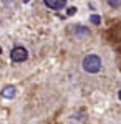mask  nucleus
Instances as JSON below:
<instances>
[{"label":"nucleus","instance_id":"obj_6","mask_svg":"<svg viewBox=\"0 0 121 124\" xmlns=\"http://www.w3.org/2000/svg\"><path fill=\"white\" fill-rule=\"evenodd\" d=\"M90 22H91L93 25H100V23H101V18H100L98 15H90Z\"/></svg>","mask_w":121,"mask_h":124},{"label":"nucleus","instance_id":"obj_5","mask_svg":"<svg viewBox=\"0 0 121 124\" xmlns=\"http://www.w3.org/2000/svg\"><path fill=\"white\" fill-rule=\"evenodd\" d=\"M75 35L78 37V38H85V37H88L90 35V30L83 27V25H76V28H75Z\"/></svg>","mask_w":121,"mask_h":124},{"label":"nucleus","instance_id":"obj_4","mask_svg":"<svg viewBox=\"0 0 121 124\" xmlns=\"http://www.w3.org/2000/svg\"><path fill=\"white\" fill-rule=\"evenodd\" d=\"M17 94V89H15V86H5L3 89H2V96L3 98H7V99H12V98H15Z\"/></svg>","mask_w":121,"mask_h":124},{"label":"nucleus","instance_id":"obj_8","mask_svg":"<svg viewBox=\"0 0 121 124\" xmlns=\"http://www.w3.org/2000/svg\"><path fill=\"white\" fill-rule=\"evenodd\" d=\"M75 13H76V8H75V7H70V8H68V15L71 17V15H75Z\"/></svg>","mask_w":121,"mask_h":124},{"label":"nucleus","instance_id":"obj_7","mask_svg":"<svg viewBox=\"0 0 121 124\" xmlns=\"http://www.w3.org/2000/svg\"><path fill=\"white\" fill-rule=\"evenodd\" d=\"M108 3H110V7H113V8H120L121 7V0H108Z\"/></svg>","mask_w":121,"mask_h":124},{"label":"nucleus","instance_id":"obj_2","mask_svg":"<svg viewBox=\"0 0 121 124\" xmlns=\"http://www.w3.org/2000/svg\"><path fill=\"white\" fill-rule=\"evenodd\" d=\"M27 58H28V51H27V48H23V46H15L10 51V60L15 61V63L25 61Z\"/></svg>","mask_w":121,"mask_h":124},{"label":"nucleus","instance_id":"obj_3","mask_svg":"<svg viewBox=\"0 0 121 124\" xmlns=\"http://www.w3.org/2000/svg\"><path fill=\"white\" fill-rule=\"evenodd\" d=\"M43 2L48 8H53V10H61L66 5V0H43Z\"/></svg>","mask_w":121,"mask_h":124},{"label":"nucleus","instance_id":"obj_10","mask_svg":"<svg viewBox=\"0 0 121 124\" xmlns=\"http://www.w3.org/2000/svg\"><path fill=\"white\" fill-rule=\"evenodd\" d=\"M28 2H30V0H23V3H28Z\"/></svg>","mask_w":121,"mask_h":124},{"label":"nucleus","instance_id":"obj_11","mask_svg":"<svg viewBox=\"0 0 121 124\" xmlns=\"http://www.w3.org/2000/svg\"><path fill=\"white\" fill-rule=\"evenodd\" d=\"M0 53H2V46H0Z\"/></svg>","mask_w":121,"mask_h":124},{"label":"nucleus","instance_id":"obj_1","mask_svg":"<svg viewBox=\"0 0 121 124\" xmlns=\"http://www.w3.org/2000/svg\"><path fill=\"white\" fill-rule=\"evenodd\" d=\"M83 70L86 73H98L101 70V58L96 55H86L83 60Z\"/></svg>","mask_w":121,"mask_h":124},{"label":"nucleus","instance_id":"obj_9","mask_svg":"<svg viewBox=\"0 0 121 124\" xmlns=\"http://www.w3.org/2000/svg\"><path fill=\"white\" fill-rule=\"evenodd\" d=\"M118 98H120V99H121V89H120V91H118Z\"/></svg>","mask_w":121,"mask_h":124}]
</instances>
